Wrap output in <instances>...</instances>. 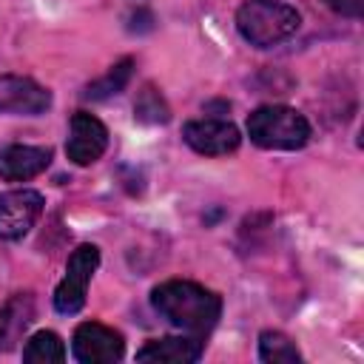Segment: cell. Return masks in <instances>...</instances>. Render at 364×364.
Returning a JSON list of instances; mask_svg holds the SVG:
<instances>
[{
  "instance_id": "1",
  "label": "cell",
  "mask_w": 364,
  "mask_h": 364,
  "mask_svg": "<svg viewBox=\"0 0 364 364\" xmlns=\"http://www.w3.org/2000/svg\"><path fill=\"white\" fill-rule=\"evenodd\" d=\"M151 304L165 321L199 338L216 327L222 313V299L188 279H168L156 284L151 290Z\"/></svg>"
},
{
  "instance_id": "2",
  "label": "cell",
  "mask_w": 364,
  "mask_h": 364,
  "mask_svg": "<svg viewBox=\"0 0 364 364\" xmlns=\"http://www.w3.org/2000/svg\"><path fill=\"white\" fill-rule=\"evenodd\" d=\"M299 23H301L299 11L282 0H245L236 11L239 34L256 48H270L284 43L287 37L296 34Z\"/></svg>"
},
{
  "instance_id": "3",
  "label": "cell",
  "mask_w": 364,
  "mask_h": 364,
  "mask_svg": "<svg viewBox=\"0 0 364 364\" xmlns=\"http://www.w3.org/2000/svg\"><path fill=\"white\" fill-rule=\"evenodd\" d=\"M247 136L267 151H296L310 139V122L290 105H262L247 117Z\"/></svg>"
},
{
  "instance_id": "4",
  "label": "cell",
  "mask_w": 364,
  "mask_h": 364,
  "mask_svg": "<svg viewBox=\"0 0 364 364\" xmlns=\"http://www.w3.org/2000/svg\"><path fill=\"white\" fill-rule=\"evenodd\" d=\"M100 267V250L94 245H80L65 264V276L54 290V307L63 316H74L82 310L85 304V290L88 282L94 276V270Z\"/></svg>"
},
{
  "instance_id": "5",
  "label": "cell",
  "mask_w": 364,
  "mask_h": 364,
  "mask_svg": "<svg viewBox=\"0 0 364 364\" xmlns=\"http://www.w3.org/2000/svg\"><path fill=\"white\" fill-rule=\"evenodd\" d=\"M71 353L82 364H114L125 355V341L114 327L100 321H82L74 330Z\"/></svg>"
},
{
  "instance_id": "6",
  "label": "cell",
  "mask_w": 364,
  "mask_h": 364,
  "mask_svg": "<svg viewBox=\"0 0 364 364\" xmlns=\"http://www.w3.org/2000/svg\"><path fill=\"white\" fill-rule=\"evenodd\" d=\"M43 213V193L17 188L0 193V239H23Z\"/></svg>"
},
{
  "instance_id": "7",
  "label": "cell",
  "mask_w": 364,
  "mask_h": 364,
  "mask_svg": "<svg viewBox=\"0 0 364 364\" xmlns=\"http://www.w3.org/2000/svg\"><path fill=\"white\" fill-rule=\"evenodd\" d=\"M182 136L185 142L196 151V154H205V156H225L230 151L239 148L242 136H239V128L228 119H216V117H205V119H191L185 128H182Z\"/></svg>"
},
{
  "instance_id": "8",
  "label": "cell",
  "mask_w": 364,
  "mask_h": 364,
  "mask_svg": "<svg viewBox=\"0 0 364 364\" xmlns=\"http://www.w3.org/2000/svg\"><path fill=\"white\" fill-rule=\"evenodd\" d=\"M108 148V128L85 111H77L71 117V134L65 142V154L74 165H91L97 162Z\"/></svg>"
},
{
  "instance_id": "9",
  "label": "cell",
  "mask_w": 364,
  "mask_h": 364,
  "mask_svg": "<svg viewBox=\"0 0 364 364\" xmlns=\"http://www.w3.org/2000/svg\"><path fill=\"white\" fill-rule=\"evenodd\" d=\"M51 105V91L20 74H0V114H43Z\"/></svg>"
},
{
  "instance_id": "10",
  "label": "cell",
  "mask_w": 364,
  "mask_h": 364,
  "mask_svg": "<svg viewBox=\"0 0 364 364\" xmlns=\"http://www.w3.org/2000/svg\"><path fill=\"white\" fill-rule=\"evenodd\" d=\"M51 162V148L43 145H6L0 148V179L26 182L43 173Z\"/></svg>"
},
{
  "instance_id": "11",
  "label": "cell",
  "mask_w": 364,
  "mask_h": 364,
  "mask_svg": "<svg viewBox=\"0 0 364 364\" xmlns=\"http://www.w3.org/2000/svg\"><path fill=\"white\" fill-rule=\"evenodd\" d=\"M199 355H202L199 336H165L136 350V361L142 364H191Z\"/></svg>"
},
{
  "instance_id": "12",
  "label": "cell",
  "mask_w": 364,
  "mask_h": 364,
  "mask_svg": "<svg viewBox=\"0 0 364 364\" xmlns=\"http://www.w3.org/2000/svg\"><path fill=\"white\" fill-rule=\"evenodd\" d=\"M34 313L37 307L31 293H14L0 304V353L11 350L23 338V333L34 321Z\"/></svg>"
},
{
  "instance_id": "13",
  "label": "cell",
  "mask_w": 364,
  "mask_h": 364,
  "mask_svg": "<svg viewBox=\"0 0 364 364\" xmlns=\"http://www.w3.org/2000/svg\"><path fill=\"white\" fill-rule=\"evenodd\" d=\"M63 358H65V344L51 330L34 333L23 347V361L28 364H60Z\"/></svg>"
},
{
  "instance_id": "14",
  "label": "cell",
  "mask_w": 364,
  "mask_h": 364,
  "mask_svg": "<svg viewBox=\"0 0 364 364\" xmlns=\"http://www.w3.org/2000/svg\"><path fill=\"white\" fill-rule=\"evenodd\" d=\"M259 358L267 364H296L301 358L293 338H287L279 330H264L259 336Z\"/></svg>"
},
{
  "instance_id": "15",
  "label": "cell",
  "mask_w": 364,
  "mask_h": 364,
  "mask_svg": "<svg viewBox=\"0 0 364 364\" xmlns=\"http://www.w3.org/2000/svg\"><path fill=\"white\" fill-rule=\"evenodd\" d=\"M131 74H134V60L125 57V60H119L117 65H111L105 77L94 80V82L82 91V97H85V100H105V97H114V94H119V91L128 85Z\"/></svg>"
},
{
  "instance_id": "16",
  "label": "cell",
  "mask_w": 364,
  "mask_h": 364,
  "mask_svg": "<svg viewBox=\"0 0 364 364\" xmlns=\"http://www.w3.org/2000/svg\"><path fill=\"white\" fill-rule=\"evenodd\" d=\"M134 117L139 122H148V125H156V122H168L171 119V111L162 100V94L154 88V85H145L134 102Z\"/></svg>"
},
{
  "instance_id": "17",
  "label": "cell",
  "mask_w": 364,
  "mask_h": 364,
  "mask_svg": "<svg viewBox=\"0 0 364 364\" xmlns=\"http://www.w3.org/2000/svg\"><path fill=\"white\" fill-rule=\"evenodd\" d=\"M327 9H333L336 14L344 17H361L364 14V0H324Z\"/></svg>"
}]
</instances>
